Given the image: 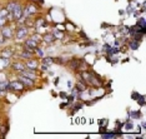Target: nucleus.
Wrapping results in <instances>:
<instances>
[{
    "mask_svg": "<svg viewBox=\"0 0 146 139\" xmlns=\"http://www.w3.org/2000/svg\"><path fill=\"white\" fill-rule=\"evenodd\" d=\"M81 75H82V78H84L86 82L91 83L92 85H100V84H101L99 79H96V78L94 77V75H92V74H90V73H88V72H84V73H82Z\"/></svg>",
    "mask_w": 146,
    "mask_h": 139,
    "instance_id": "1",
    "label": "nucleus"
},
{
    "mask_svg": "<svg viewBox=\"0 0 146 139\" xmlns=\"http://www.w3.org/2000/svg\"><path fill=\"white\" fill-rule=\"evenodd\" d=\"M11 14H13V19H14V20H19V19L23 16V9L18 3H16V5L14 6V9H13Z\"/></svg>",
    "mask_w": 146,
    "mask_h": 139,
    "instance_id": "2",
    "label": "nucleus"
},
{
    "mask_svg": "<svg viewBox=\"0 0 146 139\" xmlns=\"http://www.w3.org/2000/svg\"><path fill=\"white\" fill-rule=\"evenodd\" d=\"M36 11H38V9H36L34 5H31V4H30V5H28V6H26V8L24 9V11H23V14H24V15L26 16V18H29V16L34 15Z\"/></svg>",
    "mask_w": 146,
    "mask_h": 139,
    "instance_id": "3",
    "label": "nucleus"
},
{
    "mask_svg": "<svg viewBox=\"0 0 146 139\" xmlns=\"http://www.w3.org/2000/svg\"><path fill=\"white\" fill-rule=\"evenodd\" d=\"M9 88L11 90H21L24 88V84L21 82H10L9 83Z\"/></svg>",
    "mask_w": 146,
    "mask_h": 139,
    "instance_id": "4",
    "label": "nucleus"
},
{
    "mask_svg": "<svg viewBox=\"0 0 146 139\" xmlns=\"http://www.w3.org/2000/svg\"><path fill=\"white\" fill-rule=\"evenodd\" d=\"M23 75H25V77H28V78H30V79H33V80H34V79L36 78V74H35V70L34 69H24V70L23 72H20Z\"/></svg>",
    "mask_w": 146,
    "mask_h": 139,
    "instance_id": "5",
    "label": "nucleus"
},
{
    "mask_svg": "<svg viewBox=\"0 0 146 139\" xmlns=\"http://www.w3.org/2000/svg\"><path fill=\"white\" fill-rule=\"evenodd\" d=\"M19 80H20L24 85H28V87H33V85H34V82H33V79L25 77V75H23V74L19 77Z\"/></svg>",
    "mask_w": 146,
    "mask_h": 139,
    "instance_id": "6",
    "label": "nucleus"
},
{
    "mask_svg": "<svg viewBox=\"0 0 146 139\" xmlns=\"http://www.w3.org/2000/svg\"><path fill=\"white\" fill-rule=\"evenodd\" d=\"M26 34H28V29H26L25 26H20V28H18V30H16V38L18 39L25 38Z\"/></svg>",
    "mask_w": 146,
    "mask_h": 139,
    "instance_id": "7",
    "label": "nucleus"
},
{
    "mask_svg": "<svg viewBox=\"0 0 146 139\" xmlns=\"http://www.w3.org/2000/svg\"><path fill=\"white\" fill-rule=\"evenodd\" d=\"M1 34H3V36H4V38L6 39V38H11L13 36V31H11V29L9 28V26H4V28H3V31H1Z\"/></svg>",
    "mask_w": 146,
    "mask_h": 139,
    "instance_id": "8",
    "label": "nucleus"
},
{
    "mask_svg": "<svg viewBox=\"0 0 146 139\" xmlns=\"http://www.w3.org/2000/svg\"><path fill=\"white\" fill-rule=\"evenodd\" d=\"M54 40H55L54 34H45L44 35V41L45 43H49V44H50V43H52Z\"/></svg>",
    "mask_w": 146,
    "mask_h": 139,
    "instance_id": "9",
    "label": "nucleus"
},
{
    "mask_svg": "<svg viewBox=\"0 0 146 139\" xmlns=\"http://www.w3.org/2000/svg\"><path fill=\"white\" fill-rule=\"evenodd\" d=\"M26 67H28L29 69H35L38 68V61H35V60H29V61H26Z\"/></svg>",
    "mask_w": 146,
    "mask_h": 139,
    "instance_id": "10",
    "label": "nucleus"
},
{
    "mask_svg": "<svg viewBox=\"0 0 146 139\" xmlns=\"http://www.w3.org/2000/svg\"><path fill=\"white\" fill-rule=\"evenodd\" d=\"M13 68H14L15 70H19V72H23L25 69V67L21 64V63H14V64H13Z\"/></svg>",
    "mask_w": 146,
    "mask_h": 139,
    "instance_id": "11",
    "label": "nucleus"
},
{
    "mask_svg": "<svg viewBox=\"0 0 146 139\" xmlns=\"http://www.w3.org/2000/svg\"><path fill=\"white\" fill-rule=\"evenodd\" d=\"M6 16H8V10L6 9L0 10V19H6Z\"/></svg>",
    "mask_w": 146,
    "mask_h": 139,
    "instance_id": "12",
    "label": "nucleus"
},
{
    "mask_svg": "<svg viewBox=\"0 0 146 139\" xmlns=\"http://www.w3.org/2000/svg\"><path fill=\"white\" fill-rule=\"evenodd\" d=\"M16 5V3L15 1H11L10 4L8 5V8H6V10H8V13H11L13 11V9H14V6Z\"/></svg>",
    "mask_w": 146,
    "mask_h": 139,
    "instance_id": "13",
    "label": "nucleus"
},
{
    "mask_svg": "<svg viewBox=\"0 0 146 139\" xmlns=\"http://www.w3.org/2000/svg\"><path fill=\"white\" fill-rule=\"evenodd\" d=\"M1 55H3V57H4V58H6V57H11V55H13V51L11 50H4V51H3L1 53Z\"/></svg>",
    "mask_w": 146,
    "mask_h": 139,
    "instance_id": "14",
    "label": "nucleus"
},
{
    "mask_svg": "<svg viewBox=\"0 0 146 139\" xmlns=\"http://www.w3.org/2000/svg\"><path fill=\"white\" fill-rule=\"evenodd\" d=\"M25 53H21L20 54V57H23V58H26V59H29V58H31V53H29V51H26V50H24Z\"/></svg>",
    "mask_w": 146,
    "mask_h": 139,
    "instance_id": "15",
    "label": "nucleus"
},
{
    "mask_svg": "<svg viewBox=\"0 0 146 139\" xmlns=\"http://www.w3.org/2000/svg\"><path fill=\"white\" fill-rule=\"evenodd\" d=\"M35 53H36V54H38L39 55V57H44V53H42V50H41V49H39V48H36L35 49V50H34Z\"/></svg>",
    "mask_w": 146,
    "mask_h": 139,
    "instance_id": "16",
    "label": "nucleus"
},
{
    "mask_svg": "<svg viewBox=\"0 0 146 139\" xmlns=\"http://www.w3.org/2000/svg\"><path fill=\"white\" fill-rule=\"evenodd\" d=\"M54 36H55V38H59V39H62V38H64V34H62V33L55 31V33H54Z\"/></svg>",
    "mask_w": 146,
    "mask_h": 139,
    "instance_id": "17",
    "label": "nucleus"
},
{
    "mask_svg": "<svg viewBox=\"0 0 146 139\" xmlns=\"http://www.w3.org/2000/svg\"><path fill=\"white\" fill-rule=\"evenodd\" d=\"M51 61H52V59L51 58H48V59H44V61H42V63H44V64H51Z\"/></svg>",
    "mask_w": 146,
    "mask_h": 139,
    "instance_id": "18",
    "label": "nucleus"
},
{
    "mask_svg": "<svg viewBox=\"0 0 146 139\" xmlns=\"http://www.w3.org/2000/svg\"><path fill=\"white\" fill-rule=\"evenodd\" d=\"M104 138H114L115 137V134H105V135H102Z\"/></svg>",
    "mask_w": 146,
    "mask_h": 139,
    "instance_id": "19",
    "label": "nucleus"
},
{
    "mask_svg": "<svg viewBox=\"0 0 146 139\" xmlns=\"http://www.w3.org/2000/svg\"><path fill=\"white\" fill-rule=\"evenodd\" d=\"M139 24H140L141 26H144V25H145V20H144V19H141V20H140V23H139Z\"/></svg>",
    "mask_w": 146,
    "mask_h": 139,
    "instance_id": "20",
    "label": "nucleus"
}]
</instances>
